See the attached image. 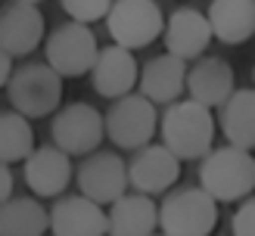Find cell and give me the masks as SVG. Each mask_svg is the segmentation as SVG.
<instances>
[{
  "mask_svg": "<svg viewBox=\"0 0 255 236\" xmlns=\"http://www.w3.org/2000/svg\"><path fill=\"white\" fill-rule=\"evenodd\" d=\"M50 137L53 143L75 156H91L97 153L106 140V115L91 103H66L59 106V112L50 121Z\"/></svg>",
  "mask_w": 255,
  "mask_h": 236,
  "instance_id": "52a82bcc",
  "label": "cell"
},
{
  "mask_svg": "<svg viewBox=\"0 0 255 236\" xmlns=\"http://www.w3.org/2000/svg\"><path fill=\"white\" fill-rule=\"evenodd\" d=\"M165 53L181 56L184 62H193L199 56H206L209 44L215 41L209 16L196 6H177L168 19H165Z\"/></svg>",
  "mask_w": 255,
  "mask_h": 236,
  "instance_id": "5bb4252c",
  "label": "cell"
},
{
  "mask_svg": "<svg viewBox=\"0 0 255 236\" xmlns=\"http://www.w3.org/2000/svg\"><path fill=\"white\" fill-rule=\"evenodd\" d=\"M177 177H181V158L165 143H146L134 149L131 161H128V180H131L134 193L143 196H165L174 190Z\"/></svg>",
  "mask_w": 255,
  "mask_h": 236,
  "instance_id": "30bf717a",
  "label": "cell"
},
{
  "mask_svg": "<svg viewBox=\"0 0 255 236\" xmlns=\"http://www.w3.org/2000/svg\"><path fill=\"white\" fill-rule=\"evenodd\" d=\"M75 183L78 193L94 199L100 205H112L125 193H131V180H128V161L119 153L109 149H97V153L84 156L81 165L75 168Z\"/></svg>",
  "mask_w": 255,
  "mask_h": 236,
  "instance_id": "9c48e42d",
  "label": "cell"
},
{
  "mask_svg": "<svg viewBox=\"0 0 255 236\" xmlns=\"http://www.w3.org/2000/svg\"><path fill=\"white\" fill-rule=\"evenodd\" d=\"M50 208L37 196H9L0 205V236H47Z\"/></svg>",
  "mask_w": 255,
  "mask_h": 236,
  "instance_id": "44dd1931",
  "label": "cell"
},
{
  "mask_svg": "<svg viewBox=\"0 0 255 236\" xmlns=\"http://www.w3.org/2000/svg\"><path fill=\"white\" fill-rule=\"evenodd\" d=\"M47 37V19L37 9V3H25V0H6L0 6V50L16 59L28 56Z\"/></svg>",
  "mask_w": 255,
  "mask_h": 236,
  "instance_id": "7c38bea8",
  "label": "cell"
},
{
  "mask_svg": "<svg viewBox=\"0 0 255 236\" xmlns=\"http://www.w3.org/2000/svg\"><path fill=\"white\" fill-rule=\"evenodd\" d=\"M22 180L37 199H56L69 190L75 180V165L72 156L62 153L56 143L34 146L31 156L22 161Z\"/></svg>",
  "mask_w": 255,
  "mask_h": 236,
  "instance_id": "8fae6325",
  "label": "cell"
},
{
  "mask_svg": "<svg viewBox=\"0 0 255 236\" xmlns=\"http://www.w3.org/2000/svg\"><path fill=\"white\" fill-rule=\"evenodd\" d=\"M237 90L234 66L221 56H199L187 72V96L209 109H221Z\"/></svg>",
  "mask_w": 255,
  "mask_h": 236,
  "instance_id": "2e32d148",
  "label": "cell"
},
{
  "mask_svg": "<svg viewBox=\"0 0 255 236\" xmlns=\"http://www.w3.org/2000/svg\"><path fill=\"white\" fill-rule=\"evenodd\" d=\"M218 131L240 149H255V87H237L218 109Z\"/></svg>",
  "mask_w": 255,
  "mask_h": 236,
  "instance_id": "ffe728a7",
  "label": "cell"
},
{
  "mask_svg": "<svg viewBox=\"0 0 255 236\" xmlns=\"http://www.w3.org/2000/svg\"><path fill=\"white\" fill-rule=\"evenodd\" d=\"M12 183H16V180H12L9 165H6V161H0V205H3L6 199L12 196Z\"/></svg>",
  "mask_w": 255,
  "mask_h": 236,
  "instance_id": "d4e9b609",
  "label": "cell"
},
{
  "mask_svg": "<svg viewBox=\"0 0 255 236\" xmlns=\"http://www.w3.org/2000/svg\"><path fill=\"white\" fill-rule=\"evenodd\" d=\"M106 115V137L116 149H140L159 134V106L143 93H128L112 99Z\"/></svg>",
  "mask_w": 255,
  "mask_h": 236,
  "instance_id": "5b68a950",
  "label": "cell"
},
{
  "mask_svg": "<svg viewBox=\"0 0 255 236\" xmlns=\"http://www.w3.org/2000/svg\"><path fill=\"white\" fill-rule=\"evenodd\" d=\"M159 233V202L143 193H125L109 205V236H152Z\"/></svg>",
  "mask_w": 255,
  "mask_h": 236,
  "instance_id": "ac0fdd59",
  "label": "cell"
},
{
  "mask_svg": "<svg viewBox=\"0 0 255 236\" xmlns=\"http://www.w3.org/2000/svg\"><path fill=\"white\" fill-rule=\"evenodd\" d=\"M218 205L202 186H174L159 202V230L168 236H212L221 218Z\"/></svg>",
  "mask_w": 255,
  "mask_h": 236,
  "instance_id": "277c9868",
  "label": "cell"
},
{
  "mask_svg": "<svg viewBox=\"0 0 255 236\" xmlns=\"http://www.w3.org/2000/svg\"><path fill=\"white\" fill-rule=\"evenodd\" d=\"M44 62L50 69H56L62 78H81V75H91L94 62L100 56V44L97 34L91 31V25L84 22H66L53 28L44 37Z\"/></svg>",
  "mask_w": 255,
  "mask_h": 236,
  "instance_id": "8992f818",
  "label": "cell"
},
{
  "mask_svg": "<svg viewBox=\"0 0 255 236\" xmlns=\"http://www.w3.org/2000/svg\"><path fill=\"white\" fill-rule=\"evenodd\" d=\"M25 3H41V0H25Z\"/></svg>",
  "mask_w": 255,
  "mask_h": 236,
  "instance_id": "f1b7e54d",
  "label": "cell"
},
{
  "mask_svg": "<svg viewBox=\"0 0 255 236\" xmlns=\"http://www.w3.org/2000/svg\"><path fill=\"white\" fill-rule=\"evenodd\" d=\"M159 134L162 143L181 161H199L215 149V134H218V118L215 109L196 103V99H174L159 115Z\"/></svg>",
  "mask_w": 255,
  "mask_h": 236,
  "instance_id": "6da1fadb",
  "label": "cell"
},
{
  "mask_svg": "<svg viewBox=\"0 0 255 236\" xmlns=\"http://www.w3.org/2000/svg\"><path fill=\"white\" fill-rule=\"evenodd\" d=\"M112 44L128 50H143L165 34V12L156 0H116L106 16Z\"/></svg>",
  "mask_w": 255,
  "mask_h": 236,
  "instance_id": "ba28073f",
  "label": "cell"
},
{
  "mask_svg": "<svg viewBox=\"0 0 255 236\" xmlns=\"http://www.w3.org/2000/svg\"><path fill=\"white\" fill-rule=\"evenodd\" d=\"M252 87H255V66H252Z\"/></svg>",
  "mask_w": 255,
  "mask_h": 236,
  "instance_id": "4316f807",
  "label": "cell"
},
{
  "mask_svg": "<svg viewBox=\"0 0 255 236\" xmlns=\"http://www.w3.org/2000/svg\"><path fill=\"white\" fill-rule=\"evenodd\" d=\"M187 72H190V66L181 56L159 53V56H152L140 66L137 90L146 99H152L156 106H171L174 99H181L184 90H187Z\"/></svg>",
  "mask_w": 255,
  "mask_h": 236,
  "instance_id": "e0dca14e",
  "label": "cell"
},
{
  "mask_svg": "<svg viewBox=\"0 0 255 236\" xmlns=\"http://www.w3.org/2000/svg\"><path fill=\"white\" fill-rule=\"evenodd\" d=\"M50 236H109V211L81 193L62 196L50 208Z\"/></svg>",
  "mask_w": 255,
  "mask_h": 236,
  "instance_id": "4fadbf2b",
  "label": "cell"
},
{
  "mask_svg": "<svg viewBox=\"0 0 255 236\" xmlns=\"http://www.w3.org/2000/svg\"><path fill=\"white\" fill-rule=\"evenodd\" d=\"M91 84L103 99H119L134 93V87L140 84V66L134 59V50L119 44L100 47V56L91 69Z\"/></svg>",
  "mask_w": 255,
  "mask_h": 236,
  "instance_id": "9a60e30c",
  "label": "cell"
},
{
  "mask_svg": "<svg viewBox=\"0 0 255 236\" xmlns=\"http://www.w3.org/2000/svg\"><path fill=\"white\" fill-rule=\"evenodd\" d=\"M34 149V128L31 118H25L16 109H3L0 112V161L16 165L25 161Z\"/></svg>",
  "mask_w": 255,
  "mask_h": 236,
  "instance_id": "7402d4cb",
  "label": "cell"
},
{
  "mask_svg": "<svg viewBox=\"0 0 255 236\" xmlns=\"http://www.w3.org/2000/svg\"><path fill=\"white\" fill-rule=\"evenodd\" d=\"M152 236H168V233H162V230H159V233H152Z\"/></svg>",
  "mask_w": 255,
  "mask_h": 236,
  "instance_id": "83f0119b",
  "label": "cell"
},
{
  "mask_svg": "<svg viewBox=\"0 0 255 236\" xmlns=\"http://www.w3.org/2000/svg\"><path fill=\"white\" fill-rule=\"evenodd\" d=\"M199 186L218 202H243L255 193V156L252 149L218 146L199 158Z\"/></svg>",
  "mask_w": 255,
  "mask_h": 236,
  "instance_id": "7a4b0ae2",
  "label": "cell"
},
{
  "mask_svg": "<svg viewBox=\"0 0 255 236\" xmlns=\"http://www.w3.org/2000/svg\"><path fill=\"white\" fill-rule=\"evenodd\" d=\"M116 0H59L62 12L72 19V22H84V25H94V22H106L109 9Z\"/></svg>",
  "mask_w": 255,
  "mask_h": 236,
  "instance_id": "603a6c76",
  "label": "cell"
},
{
  "mask_svg": "<svg viewBox=\"0 0 255 236\" xmlns=\"http://www.w3.org/2000/svg\"><path fill=\"white\" fill-rule=\"evenodd\" d=\"M206 16L215 41L227 47H240L255 37V0H212Z\"/></svg>",
  "mask_w": 255,
  "mask_h": 236,
  "instance_id": "d6986e66",
  "label": "cell"
},
{
  "mask_svg": "<svg viewBox=\"0 0 255 236\" xmlns=\"http://www.w3.org/2000/svg\"><path fill=\"white\" fill-rule=\"evenodd\" d=\"M231 230H234V236H255V196L237 202V211L231 218Z\"/></svg>",
  "mask_w": 255,
  "mask_h": 236,
  "instance_id": "cb8c5ba5",
  "label": "cell"
},
{
  "mask_svg": "<svg viewBox=\"0 0 255 236\" xmlns=\"http://www.w3.org/2000/svg\"><path fill=\"white\" fill-rule=\"evenodd\" d=\"M62 81L66 78L56 69H50L47 62H25L9 75V106L22 112L25 118H53L62 106V93H66Z\"/></svg>",
  "mask_w": 255,
  "mask_h": 236,
  "instance_id": "3957f363",
  "label": "cell"
},
{
  "mask_svg": "<svg viewBox=\"0 0 255 236\" xmlns=\"http://www.w3.org/2000/svg\"><path fill=\"white\" fill-rule=\"evenodd\" d=\"M9 75H12V56L6 50H0V90L9 84Z\"/></svg>",
  "mask_w": 255,
  "mask_h": 236,
  "instance_id": "484cf974",
  "label": "cell"
}]
</instances>
